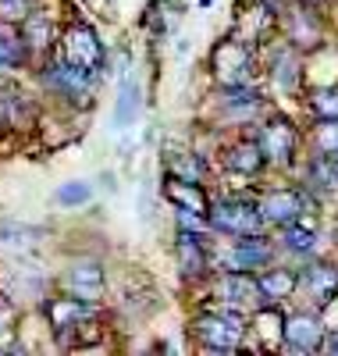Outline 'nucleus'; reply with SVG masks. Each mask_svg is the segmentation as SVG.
<instances>
[{
  "mask_svg": "<svg viewBox=\"0 0 338 356\" xmlns=\"http://www.w3.org/2000/svg\"><path fill=\"white\" fill-rule=\"evenodd\" d=\"M253 328H257V335L264 339L267 349H274V346L285 342V321H282V314L274 310V307H267V310H260V314L253 317Z\"/></svg>",
  "mask_w": 338,
  "mask_h": 356,
  "instance_id": "18",
  "label": "nucleus"
},
{
  "mask_svg": "<svg viewBox=\"0 0 338 356\" xmlns=\"http://www.w3.org/2000/svg\"><path fill=\"white\" fill-rule=\"evenodd\" d=\"M310 107L321 118H338V89H321V93L310 100Z\"/></svg>",
  "mask_w": 338,
  "mask_h": 356,
  "instance_id": "29",
  "label": "nucleus"
},
{
  "mask_svg": "<svg viewBox=\"0 0 338 356\" xmlns=\"http://www.w3.org/2000/svg\"><path fill=\"white\" fill-rule=\"evenodd\" d=\"M225 104L228 107H257L260 97H257V89L242 82V86H225Z\"/></svg>",
  "mask_w": 338,
  "mask_h": 356,
  "instance_id": "28",
  "label": "nucleus"
},
{
  "mask_svg": "<svg viewBox=\"0 0 338 356\" xmlns=\"http://www.w3.org/2000/svg\"><path fill=\"white\" fill-rule=\"evenodd\" d=\"M303 285H306V292H310L321 307L331 303L335 296H338V267H331V264H314V267H306Z\"/></svg>",
  "mask_w": 338,
  "mask_h": 356,
  "instance_id": "13",
  "label": "nucleus"
},
{
  "mask_svg": "<svg viewBox=\"0 0 338 356\" xmlns=\"http://www.w3.org/2000/svg\"><path fill=\"white\" fill-rule=\"evenodd\" d=\"M33 11H36V0H0V22L8 25H22Z\"/></svg>",
  "mask_w": 338,
  "mask_h": 356,
  "instance_id": "25",
  "label": "nucleus"
},
{
  "mask_svg": "<svg viewBox=\"0 0 338 356\" xmlns=\"http://www.w3.org/2000/svg\"><path fill=\"white\" fill-rule=\"evenodd\" d=\"M303 4H306V8H317V4H324V0H303Z\"/></svg>",
  "mask_w": 338,
  "mask_h": 356,
  "instance_id": "34",
  "label": "nucleus"
},
{
  "mask_svg": "<svg viewBox=\"0 0 338 356\" xmlns=\"http://www.w3.org/2000/svg\"><path fill=\"white\" fill-rule=\"evenodd\" d=\"M271 260V246L267 239H260V235H242V243H235L221 264L228 267V271H257V267H264Z\"/></svg>",
  "mask_w": 338,
  "mask_h": 356,
  "instance_id": "8",
  "label": "nucleus"
},
{
  "mask_svg": "<svg viewBox=\"0 0 338 356\" xmlns=\"http://www.w3.org/2000/svg\"><path fill=\"white\" fill-rule=\"evenodd\" d=\"M257 285H260V292H264V300L278 303V300H289V296L296 292L299 278H296V271H289V267H271V271H264V275L257 278Z\"/></svg>",
  "mask_w": 338,
  "mask_h": 356,
  "instance_id": "16",
  "label": "nucleus"
},
{
  "mask_svg": "<svg viewBox=\"0 0 338 356\" xmlns=\"http://www.w3.org/2000/svg\"><path fill=\"white\" fill-rule=\"evenodd\" d=\"M274 82H278L282 89H292L299 82V65H296V54L285 50L278 61H274Z\"/></svg>",
  "mask_w": 338,
  "mask_h": 356,
  "instance_id": "24",
  "label": "nucleus"
},
{
  "mask_svg": "<svg viewBox=\"0 0 338 356\" xmlns=\"http://www.w3.org/2000/svg\"><path fill=\"white\" fill-rule=\"evenodd\" d=\"M314 143L321 154H338V118H324L314 129Z\"/></svg>",
  "mask_w": 338,
  "mask_h": 356,
  "instance_id": "27",
  "label": "nucleus"
},
{
  "mask_svg": "<svg viewBox=\"0 0 338 356\" xmlns=\"http://www.w3.org/2000/svg\"><path fill=\"white\" fill-rule=\"evenodd\" d=\"M242 332H246V324H242V317L232 314V310H228V314H203V317L193 321L196 342L207 346V349H214V353H232V349H239Z\"/></svg>",
  "mask_w": 338,
  "mask_h": 356,
  "instance_id": "2",
  "label": "nucleus"
},
{
  "mask_svg": "<svg viewBox=\"0 0 338 356\" xmlns=\"http://www.w3.org/2000/svg\"><path fill=\"white\" fill-rule=\"evenodd\" d=\"M8 310H11V303H8V296H4V292H0V321H4V317H8Z\"/></svg>",
  "mask_w": 338,
  "mask_h": 356,
  "instance_id": "32",
  "label": "nucleus"
},
{
  "mask_svg": "<svg viewBox=\"0 0 338 356\" xmlns=\"http://www.w3.org/2000/svg\"><path fill=\"white\" fill-rule=\"evenodd\" d=\"M310 178L324 189H335L338 186V154H321L314 164H310Z\"/></svg>",
  "mask_w": 338,
  "mask_h": 356,
  "instance_id": "21",
  "label": "nucleus"
},
{
  "mask_svg": "<svg viewBox=\"0 0 338 356\" xmlns=\"http://www.w3.org/2000/svg\"><path fill=\"white\" fill-rule=\"evenodd\" d=\"M225 164H228L232 171H239V175H257V171L267 164L260 139H257V143H253V139H242V143H235L232 150H228V157H225Z\"/></svg>",
  "mask_w": 338,
  "mask_h": 356,
  "instance_id": "15",
  "label": "nucleus"
},
{
  "mask_svg": "<svg viewBox=\"0 0 338 356\" xmlns=\"http://www.w3.org/2000/svg\"><path fill=\"white\" fill-rule=\"evenodd\" d=\"M296 143H299V136H296L289 118H271V122L260 129V146H264V157L271 164H292Z\"/></svg>",
  "mask_w": 338,
  "mask_h": 356,
  "instance_id": "5",
  "label": "nucleus"
},
{
  "mask_svg": "<svg viewBox=\"0 0 338 356\" xmlns=\"http://www.w3.org/2000/svg\"><path fill=\"white\" fill-rule=\"evenodd\" d=\"M168 175L189 178V182H200L203 178V164L193 154H168Z\"/></svg>",
  "mask_w": 338,
  "mask_h": 356,
  "instance_id": "22",
  "label": "nucleus"
},
{
  "mask_svg": "<svg viewBox=\"0 0 338 356\" xmlns=\"http://www.w3.org/2000/svg\"><path fill=\"white\" fill-rule=\"evenodd\" d=\"M61 61L93 75L104 65V43L89 25H68L61 36Z\"/></svg>",
  "mask_w": 338,
  "mask_h": 356,
  "instance_id": "3",
  "label": "nucleus"
},
{
  "mask_svg": "<svg viewBox=\"0 0 338 356\" xmlns=\"http://www.w3.org/2000/svg\"><path fill=\"white\" fill-rule=\"evenodd\" d=\"M260 214L264 225H292L306 214V200L296 189H274L260 200Z\"/></svg>",
  "mask_w": 338,
  "mask_h": 356,
  "instance_id": "6",
  "label": "nucleus"
},
{
  "mask_svg": "<svg viewBox=\"0 0 338 356\" xmlns=\"http://www.w3.org/2000/svg\"><path fill=\"white\" fill-rule=\"evenodd\" d=\"M164 196L178 207V211H189V214L210 221V200H207V193L200 189V182H189V178L168 175V178H164Z\"/></svg>",
  "mask_w": 338,
  "mask_h": 356,
  "instance_id": "7",
  "label": "nucleus"
},
{
  "mask_svg": "<svg viewBox=\"0 0 338 356\" xmlns=\"http://www.w3.org/2000/svg\"><path fill=\"white\" fill-rule=\"evenodd\" d=\"M282 243H285V250H289V253H314L317 235H314V228H306V225L292 221V225H285Z\"/></svg>",
  "mask_w": 338,
  "mask_h": 356,
  "instance_id": "20",
  "label": "nucleus"
},
{
  "mask_svg": "<svg viewBox=\"0 0 338 356\" xmlns=\"http://www.w3.org/2000/svg\"><path fill=\"white\" fill-rule=\"evenodd\" d=\"M89 314V303H82L79 296H65V300H50L47 303V321H50V328L54 332H65V328H79V324L86 321Z\"/></svg>",
  "mask_w": 338,
  "mask_h": 356,
  "instance_id": "14",
  "label": "nucleus"
},
{
  "mask_svg": "<svg viewBox=\"0 0 338 356\" xmlns=\"http://www.w3.org/2000/svg\"><path fill=\"white\" fill-rule=\"evenodd\" d=\"M68 292L79 296L82 303H97L104 292V267L97 260H79L68 271Z\"/></svg>",
  "mask_w": 338,
  "mask_h": 356,
  "instance_id": "9",
  "label": "nucleus"
},
{
  "mask_svg": "<svg viewBox=\"0 0 338 356\" xmlns=\"http://www.w3.org/2000/svg\"><path fill=\"white\" fill-rule=\"evenodd\" d=\"M22 40H25V47L29 50H47L50 47V40H54V25H50V18L47 15H40V11H33L25 22H22Z\"/></svg>",
  "mask_w": 338,
  "mask_h": 356,
  "instance_id": "17",
  "label": "nucleus"
},
{
  "mask_svg": "<svg viewBox=\"0 0 338 356\" xmlns=\"http://www.w3.org/2000/svg\"><path fill=\"white\" fill-rule=\"evenodd\" d=\"M25 40L22 36H8L0 33V68H18L25 61Z\"/></svg>",
  "mask_w": 338,
  "mask_h": 356,
  "instance_id": "23",
  "label": "nucleus"
},
{
  "mask_svg": "<svg viewBox=\"0 0 338 356\" xmlns=\"http://www.w3.org/2000/svg\"><path fill=\"white\" fill-rule=\"evenodd\" d=\"M321 342H324V328L314 314H296L285 321V346L310 353V349H321Z\"/></svg>",
  "mask_w": 338,
  "mask_h": 356,
  "instance_id": "10",
  "label": "nucleus"
},
{
  "mask_svg": "<svg viewBox=\"0 0 338 356\" xmlns=\"http://www.w3.org/2000/svg\"><path fill=\"white\" fill-rule=\"evenodd\" d=\"M89 196H93V189H89V182H82V178H75V182H65L57 189V203L61 207H82Z\"/></svg>",
  "mask_w": 338,
  "mask_h": 356,
  "instance_id": "26",
  "label": "nucleus"
},
{
  "mask_svg": "<svg viewBox=\"0 0 338 356\" xmlns=\"http://www.w3.org/2000/svg\"><path fill=\"white\" fill-rule=\"evenodd\" d=\"M200 4H210V0H200Z\"/></svg>",
  "mask_w": 338,
  "mask_h": 356,
  "instance_id": "35",
  "label": "nucleus"
},
{
  "mask_svg": "<svg viewBox=\"0 0 338 356\" xmlns=\"http://www.w3.org/2000/svg\"><path fill=\"white\" fill-rule=\"evenodd\" d=\"M86 4L93 8V11H100L104 18H111V15H114V4H111V0H86Z\"/></svg>",
  "mask_w": 338,
  "mask_h": 356,
  "instance_id": "30",
  "label": "nucleus"
},
{
  "mask_svg": "<svg viewBox=\"0 0 338 356\" xmlns=\"http://www.w3.org/2000/svg\"><path fill=\"white\" fill-rule=\"evenodd\" d=\"M210 72L221 86H242L253 75V54L242 40H221L210 50Z\"/></svg>",
  "mask_w": 338,
  "mask_h": 356,
  "instance_id": "1",
  "label": "nucleus"
},
{
  "mask_svg": "<svg viewBox=\"0 0 338 356\" xmlns=\"http://www.w3.org/2000/svg\"><path fill=\"white\" fill-rule=\"evenodd\" d=\"M4 118H8V104H4V97H0V125H4Z\"/></svg>",
  "mask_w": 338,
  "mask_h": 356,
  "instance_id": "33",
  "label": "nucleus"
},
{
  "mask_svg": "<svg viewBox=\"0 0 338 356\" xmlns=\"http://www.w3.org/2000/svg\"><path fill=\"white\" fill-rule=\"evenodd\" d=\"M210 225L218 232H228V235H257L264 225V214H260V203L225 200L218 207H210Z\"/></svg>",
  "mask_w": 338,
  "mask_h": 356,
  "instance_id": "4",
  "label": "nucleus"
},
{
  "mask_svg": "<svg viewBox=\"0 0 338 356\" xmlns=\"http://www.w3.org/2000/svg\"><path fill=\"white\" fill-rule=\"evenodd\" d=\"M136 114H139V82L129 79L125 86H121V97H118V107H114V122L125 129L136 122Z\"/></svg>",
  "mask_w": 338,
  "mask_h": 356,
  "instance_id": "19",
  "label": "nucleus"
},
{
  "mask_svg": "<svg viewBox=\"0 0 338 356\" xmlns=\"http://www.w3.org/2000/svg\"><path fill=\"white\" fill-rule=\"evenodd\" d=\"M178 267L186 278H200L207 271V250H203V239L193 228H186L178 235Z\"/></svg>",
  "mask_w": 338,
  "mask_h": 356,
  "instance_id": "12",
  "label": "nucleus"
},
{
  "mask_svg": "<svg viewBox=\"0 0 338 356\" xmlns=\"http://www.w3.org/2000/svg\"><path fill=\"white\" fill-rule=\"evenodd\" d=\"M321 349H324V353H335V356H338V332H331V335H324V342H321Z\"/></svg>",
  "mask_w": 338,
  "mask_h": 356,
  "instance_id": "31",
  "label": "nucleus"
},
{
  "mask_svg": "<svg viewBox=\"0 0 338 356\" xmlns=\"http://www.w3.org/2000/svg\"><path fill=\"white\" fill-rule=\"evenodd\" d=\"M218 296H221V300H228V303H235V307H246V303H257L264 292H260L257 278H250L246 271H228L218 282Z\"/></svg>",
  "mask_w": 338,
  "mask_h": 356,
  "instance_id": "11",
  "label": "nucleus"
}]
</instances>
